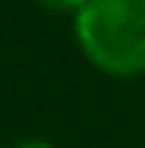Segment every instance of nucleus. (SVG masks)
<instances>
[{
    "mask_svg": "<svg viewBox=\"0 0 145 148\" xmlns=\"http://www.w3.org/2000/svg\"><path fill=\"white\" fill-rule=\"evenodd\" d=\"M13 148H53L46 142V138H23V142H16Z\"/></svg>",
    "mask_w": 145,
    "mask_h": 148,
    "instance_id": "nucleus-3",
    "label": "nucleus"
},
{
    "mask_svg": "<svg viewBox=\"0 0 145 148\" xmlns=\"http://www.w3.org/2000/svg\"><path fill=\"white\" fill-rule=\"evenodd\" d=\"M73 33L99 73L145 76V0H86L73 16Z\"/></svg>",
    "mask_w": 145,
    "mask_h": 148,
    "instance_id": "nucleus-1",
    "label": "nucleus"
},
{
    "mask_svg": "<svg viewBox=\"0 0 145 148\" xmlns=\"http://www.w3.org/2000/svg\"><path fill=\"white\" fill-rule=\"evenodd\" d=\"M43 10H49V13H73L76 16V10H79L86 0H36Z\"/></svg>",
    "mask_w": 145,
    "mask_h": 148,
    "instance_id": "nucleus-2",
    "label": "nucleus"
}]
</instances>
